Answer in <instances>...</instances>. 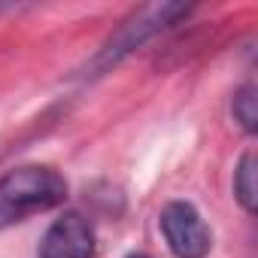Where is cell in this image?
Returning a JSON list of instances; mask_svg holds the SVG:
<instances>
[{
    "label": "cell",
    "instance_id": "1",
    "mask_svg": "<svg viewBox=\"0 0 258 258\" xmlns=\"http://www.w3.org/2000/svg\"><path fill=\"white\" fill-rule=\"evenodd\" d=\"M67 179L49 164H22L0 176V231L49 213L67 201Z\"/></svg>",
    "mask_w": 258,
    "mask_h": 258
},
{
    "label": "cell",
    "instance_id": "2",
    "mask_svg": "<svg viewBox=\"0 0 258 258\" xmlns=\"http://www.w3.org/2000/svg\"><path fill=\"white\" fill-rule=\"evenodd\" d=\"M188 16H191V7H185V4H146V7L134 10L106 37V43L97 49V55L88 61V67H85V70H91L88 76H103L106 70L121 64L134 49L146 46L152 37L164 34L167 28H173L176 22H182Z\"/></svg>",
    "mask_w": 258,
    "mask_h": 258
},
{
    "label": "cell",
    "instance_id": "3",
    "mask_svg": "<svg viewBox=\"0 0 258 258\" xmlns=\"http://www.w3.org/2000/svg\"><path fill=\"white\" fill-rule=\"evenodd\" d=\"M158 228L173 258H207L213 249V231L191 201L164 204L158 216Z\"/></svg>",
    "mask_w": 258,
    "mask_h": 258
},
{
    "label": "cell",
    "instance_id": "4",
    "mask_svg": "<svg viewBox=\"0 0 258 258\" xmlns=\"http://www.w3.org/2000/svg\"><path fill=\"white\" fill-rule=\"evenodd\" d=\"M40 258H94L91 222L82 213L58 216L40 243Z\"/></svg>",
    "mask_w": 258,
    "mask_h": 258
},
{
    "label": "cell",
    "instance_id": "5",
    "mask_svg": "<svg viewBox=\"0 0 258 258\" xmlns=\"http://www.w3.org/2000/svg\"><path fill=\"white\" fill-rule=\"evenodd\" d=\"M234 198L252 216L255 213V152L246 149L234 167Z\"/></svg>",
    "mask_w": 258,
    "mask_h": 258
},
{
    "label": "cell",
    "instance_id": "6",
    "mask_svg": "<svg viewBox=\"0 0 258 258\" xmlns=\"http://www.w3.org/2000/svg\"><path fill=\"white\" fill-rule=\"evenodd\" d=\"M231 112L234 121L243 127L246 134H255V121H258V109H255V82H246L234 91L231 97Z\"/></svg>",
    "mask_w": 258,
    "mask_h": 258
},
{
    "label": "cell",
    "instance_id": "7",
    "mask_svg": "<svg viewBox=\"0 0 258 258\" xmlns=\"http://www.w3.org/2000/svg\"><path fill=\"white\" fill-rule=\"evenodd\" d=\"M124 258H149V255H143V252H131V255H124Z\"/></svg>",
    "mask_w": 258,
    "mask_h": 258
}]
</instances>
